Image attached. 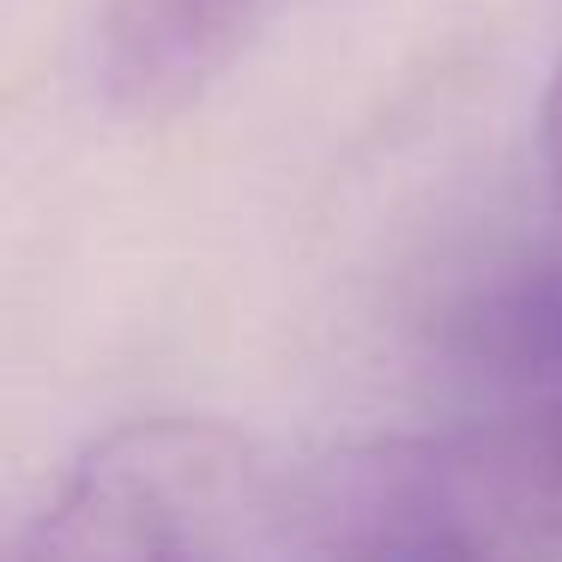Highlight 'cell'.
<instances>
[{
	"label": "cell",
	"instance_id": "obj_2",
	"mask_svg": "<svg viewBox=\"0 0 562 562\" xmlns=\"http://www.w3.org/2000/svg\"><path fill=\"white\" fill-rule=\"evenodd\" d=\"M255 460L212 417H127L43 496L13 562H243Z\"/></svg>",
	"mask_w": 562,
	"mask_h": 562
},
{
	"label": "cell",
	"instance_id": "obj_3",
	"mask_svg": "<svg viewBox=\"0 0 562 562\" xmlns=\"http://www.w3.org/2000/svg\"><path fill=\"white\" fill-rule=\"evenodd\" d=\"M272 0H103L98 86L127 115H170L231 67Z\"/></svg>",
	"mask_w": 562,
	"mask_h": 562
},
{
	"label": "cell",
	"instance_id": "obj_1",
	"mask_svg": "<svg viewBox=\"0 0 562 562\" xmlns=\"http://www.w3.org/2000/svg\"><path fill=\"white\" fill-rule=\"evenodd\" d=\"M321 562H562V405L357 448L321 477Z\"/></svg>",
	"mask_w": 562,
	"mask_h": 562
},
{
	"label": "cell",
	"instance_id": "obj_4",
	"mask_svg": "<svg viewBox=\"0 0 562 562\" xmlns=\"http://www.w3.org/2000/svg\"><path fill=\"white\" fill-rule=\"evenodd\" d=\"M538 139H544V170L562 194V61L550 74V91H544V122H538Z\"/></svg>",
	"mask_w": 562,
	"mask_h": 562
}]
</instances>
